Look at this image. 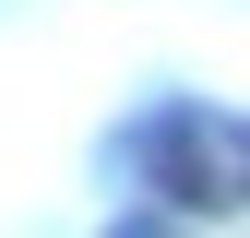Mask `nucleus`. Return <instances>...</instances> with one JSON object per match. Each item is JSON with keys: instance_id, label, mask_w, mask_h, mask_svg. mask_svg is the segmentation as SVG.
<instances>
[{"instance_id": "1", "label": "nucleus", "mask_w": 250, "mask_h": 238, "mask_svg": "<svg viewBox=\"0 0 250 238\" xmlns=\"http://www.w3.org/2000/svg\"><path fill=\"white\" fill-rule=\"evenodd\" d=\"M143 167H155V191H167L179 215H227V202H250V143L214 131V119H191V107H167V119L143 131Z\"/></svg>"}, {"instance_id": "2", "label": "nucleus", "mask_w": 250, "mask_h": 238, "mask_svg": "<svg viewBox=\"0 0 250 238\" xmlns=\"http://www.w3.org/2000/svg\"><path fill=\"white\" fill-rule=\"evenodd\" d=\"M107 238H179V226H143V215H131V226H107Z\"/></svg>"}]
</instances>
